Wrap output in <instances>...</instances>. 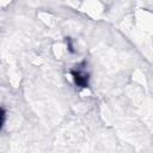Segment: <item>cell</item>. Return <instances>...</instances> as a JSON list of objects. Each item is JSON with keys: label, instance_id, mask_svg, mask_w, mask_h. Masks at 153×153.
<instances>
[{"label": "cell", "instance_id": "1", "mask_svg": "<svg viewBox=\"0 0 153 153\" xmlns=\"http://www.w3.org/2000/svg\"><path fill=\"white\" fill-rule=\"evenodd\" d=\"M73 75H74V80L76 85L81 87H87V74L86 73L76 71V72H73Z\"/></svg>", "mask_w": 153, "mask_h": 153}]
</instances>
